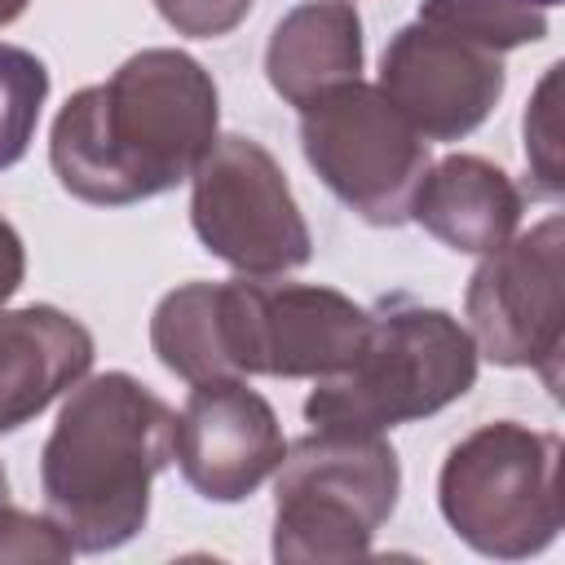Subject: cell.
<instances>
[{"label":"cell","instance_id":"obj_1","mask_svg":"<svg viewBox=\"0 0 565 565\" xmlns=\"http://www.w3.org/2000/svg\"><path fill=\"white\" fill-rule=\"evenodd\" d=\"M216 124L221 102L203 62L181 49H141L106 84L66 97L49 132V163L79 203L128 207L190 181Z\"/></svg>","mask_w":565,"mask_h":565},{"label":"cell","instance_id":"obj_2","mask_svg":"<svg viewBox=\"0 0 565 565\" xmlns=\"http://www.w3.org/2000/svg\"><path fill=\"white\" fill-rule=\"evenodd\" d=\"M172 424L177 411L128 371L84 375L66 393L40 450V490L75 552H115L146 530Z\"/></svg>","mask_w":565,"mask_h":565},{"label":"cell","instance_id":"obj_3","mask_svg":"<svg viewBox=\"0 0 565 565\" xmlns=\"http://www.w3.org/2000/svg\"><path fill=\"white\" fill-rule=\"evenodd\" d=\"M477 358L459 318L393 296L371 313L353 362L305 397V419L366 433L428 419L477 384Z\"/></svg>","mask_w":565,"mask_h":565},{"label":"cell","instance_id":"obj_4","mask_svg":"<svg viewBox=\"0 0 565 565\" xmlns=\"http://www.w3.org/2000/svg\"><path fill=\"white\" fill-rule=\"evenodd\" d=\"M397 494L402 463L384 433L313 424L278 463L274 561L340 565L371 556V539L393 516Z\"/></svg>","mask_w":565,"mask_h":565},{"label":"cell","instance_id":"obj_5","mask_svg":"<svg viewBox=\"0 0 565 565\" xmlns=\"http://www.w3.org/2000/svg\"><path fill=\"white\" fill-rule=\"evenodd\" d=\"M437 503L472 552L539 556L561 534V437L516 419L472 428L437 472Z\"/></svg>","mask_w":565,"mask_h":565},{"label":"cell","instance_id":"obj_6","mask_svg":"<svg viewBox=\"0 0 565 565\" xmlns=\"http://www.w3.org/2000/svg\"><path fill=\"white\" fill-rule=\"evenodd\" d=\"M300 150L318 181L366 225L411 221V199L428 172V141L362 79L300 106Z\"/></svg>","mask_w":565,"mask_h":565},{"label":"cell","instance_id":"obj_7","mask_svg":"<svg viewBox=\"0 0 565 565\" xmlns=\"http://www.w3.org/2000/svg\"><path fill=\"white\" fill-rule=\"evenodd\" d=\"M371 309L318 282H216V340L225 375L327 380L353 362Z\"/></svg>","mask_w":565,"mask_h":565},{"label":"cell","instance_id":"obj_8","mask_svg":"<svg viewBox=\"0 0 565 565\" xmlns=\"http://www.w3.org/2000/svg\"><path fill=\"white\" fill-rule=\"evenodd\" d=\"M190 225L199 243L247 278H278L309 265L313 234L278 159L238 132L212 141L194 168Z\"/></svg>","mask_w":565,"mask_h":565},{"label":"cell","instance_id":"obj_9","mask_svg":"<svg viewBox=\"0 0 565 565\" xmlns=\"http://www.w3.org/2000/svg\"><path fill=\"white\" fill-rule=\"evenodd\" d=\"M565 221L543 216L525 234H512L468 278L463 313L472 344L499 366H530L556 388L561 335H565Z\"/></svg>","mask_w":565,"mask_h":565},{"label":"cell","instance_id":"obj_10","mask_svg":"<svg viewBox=\"0 0 565 565\" xmlns=\"http://www.w3.org/2000/svg\"><path fill=\"white\" fill-rule=\"evenodd\" d=\"M424 141H459L477 132L508 88L503 53L450 35L428 22L393 31L375 84Z\"/></svg>","mask_w":565,"mask_h":565},{"label":"cell","instance_id":"obj_11","mask_svg":"<svg viewBox=\"0 0 565 565\" xmlns=\"http://www.w3.org/2000/svg\"><path fill=\"white\" fill-rule=\"evenodd\" d=\"M282 428L274 406L243 375L199 380L172 424V459L181 477L212 503H238L282 463Z\"/></svg>","mask_w":565,"mask_h":565},{"label":"cell","instance_id":"obj_12","mask_svg":"<svg viewBox=\"0 0 565 565\" xmlns=\"http://www.w3.org/2000/svg\"><path fill=\"white\" fill-rule=\"evenodd\" d=\"M93 366V335L53 305L0 309V433H18Z\"/></svg>","mask_w":565,"mask_h":565},{"label":"cell","instance_id":"obj_13","mask_svg":"<svg viewBox=\"0 0 565 565\" xmlns=\"http://www.w3.org/2000/svg\"><path fill=\"white\" fill-rule=\"evenodd\" d=\"M521 207L525 199L499 163L481 154H446L419 177L411 221L455 252L486 256L516 234Z\"/></svg>","mask_w":565,"mask_h":565},{"label":"cell","instance_id":"obj_14","mask_svg":"<svg viewBox=\"0 0 565 565\" xmlns=\"http://www.w3.org/2000/svg\"><path fill=\"white\" fill-rule=\"evenodd\" d=\"M269 88L287 106L362 79V18L349 0H305L278 18L265 49Z\"/></svg>","mask_w":565,"mask_h":565},{"label":"cell","instance_id":"obj_15","mask_svg":"<svg viewBox=\"0 0 565 565\" xmlns=\"http://www.w3.org/2000/svg\"><path fill=\"white\" fill-rule=\"evenodd\" d=\"M419 22L463 35L472 44H486L494 53H508V49H521L547 35L543 9L521 4V0H424Z\"/></svg>","mask_w":565,"mask_h":565},{"label":"cell","instance_id":"obj_16","mask_svg":"<svg viewBox=\"0 0 565 565\" xmlns=\"http://www.w3.org/2000/svg\"><path fill=\"white\" fill-rule=\"evenodd\" d=\"M44 97H49V66L18 44H0V172L31 150Z\"/></svg>","mask_w":565,"mask_h":565},{"label":"cell","instance_id":"obj_17","mask_svg":"<svg viewBox=\"0 0 565 565\" xmlns=\"http://www.w3.org/2000/svg\"><path fill=\"white\" fill-rule=\"evenodd\" d=\"M556 84L561 66H547L539 79L530 110H525V163L534 177V194L556 199L561 194V124H556Z\"/></svg>","mask_w":565,"mask_h":565},{"label":"cell","instance_id":"obj_18","mask_svg":"<svg viewBox=\"0 0 565 565\" xmlns=\"http://www.w3.org/2000/svg\"><path fill=\"white\" fill-rule=\"evenodd\" d=\"M75 543L66 539V530L44 512H22L0 503V565L4 561H71Z\"/></svg>","mask_w":565,"mask_h":565},{"label":"cell","instance_id":"obj_19","mask_svg":"<svg viewBox=\"0 0 565 565\" xmlns=\"http://www.w3.org/2000/svg\"><path fill=\"white\" fill-rule=\"evenodd\" d=\"M256 0H154L159 18L177 31V35H190V40H216V35H230L247 13H252Z\"/></svg>","mask_w":565,"mask_h":565},{"label":"cell","instance_id":"obj_20","mask_svg":"<svg viewBox=\"0 0 565 565\" xmlns=\"http://www.w3.org/2000/svg\"><path fill=\"white\" fill-rule=\"evenodd\" d=\"M26 278V247H22V234L9 225V216H0V309L18 296Z\"/></svg>","mask_w":565,"mask_h":565},{"label":"cell","instance_id":"obj_21","mask_svg":"<svg viewBox=\"0 0 565 565\" xmlns=\"http://www.w3.org/2000/svg\"><path fill=\"white\" fill-rule=\"evenodd\" d=\"M26 4H31V0H0V26H9L13 18H22Z\"/></svg>","mask_w":565,"mask_h":565},{"label":"cell","instance_id":"obj_22","mask_svg":"<svg viewBox=\"0 0 565 565\" xmlns=\"http://www.w3.org/2000/svg\"><path fill=\"white\" fill-rule=\"evenodd\" d=\"M0 503H9V477H4V463H0Z\"/></svg>","mask_w":565,"mask_h":565},{"label":"cell","instance_id":"obj_23","mask_svg":"<svg viewBox=\"0 0 565 565\" xmlns=\"http://www.w3.org/2000/svg\"><path fill=\"white\" fill-rule=\"evenodd\" d=\"M521 4H534V9H552V4H561V0H521Z\"/></svg>","mask_w":565,"mask_h":565}]
</instances>
